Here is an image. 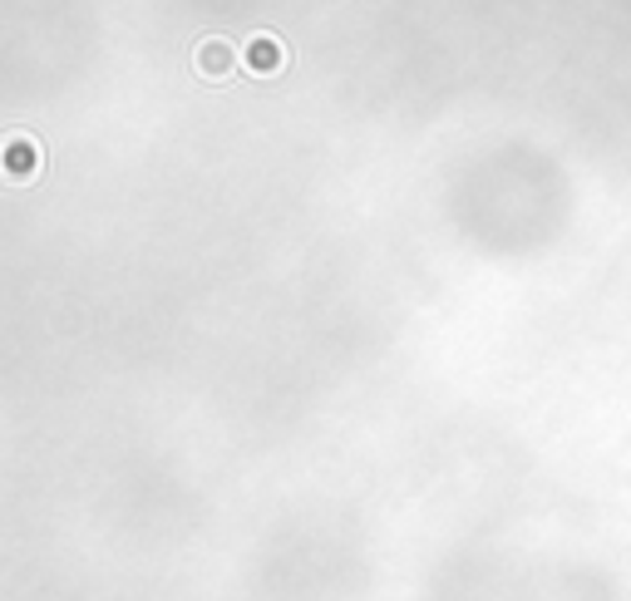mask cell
Here are the masks:
<instances>
[{
	"label": "cell",
	"instance_id": "1",
	"mask_svg": "<svg viewBox=\"0 0 631 601\" xmlns=\"http://www.w3.org/2000/svg\"><path fill=\"white\" fill-rule=\"evenodd\" d=\"M0 168H5V178H11L15 188L35 183V178L45 172L40 139H30V133H11V139H5V149H0Z\"/></svg>",
	"mask_w": 631,
	"mask_h": 601
},
{
	"label": "cell",
	"instance_id": "2",
	"mask_svg": "<svg viewBox=\"0 0 631 601\" xmlns=\"http://www.w3.org/2000/svg\"><path fill=\"white\" fill-rule=\"evenodd\" d=\"M242 69L257 79H277L281 69H287V44H281V35H247L242 40Z\"/></svg>",
	"mask_w": 631,
	"mask_h": 601
},
{
	"label": "cell",
	"instance_id": "3",
	"mask_svg": "<svg viewBox=\"0 0 631 601\" xmlns=\"http://www.w3.org/2000/svg\"><path fill=\"white\" fill-rule=\"evenodd\" d=\"M237 65H242V50L232 40H223V35H207V40L193 44V69L203 79H213V85L217 79H232Z\"/></svg>",
	"mask_w": 631,
	"mask_h": 601
}]
</instances>
